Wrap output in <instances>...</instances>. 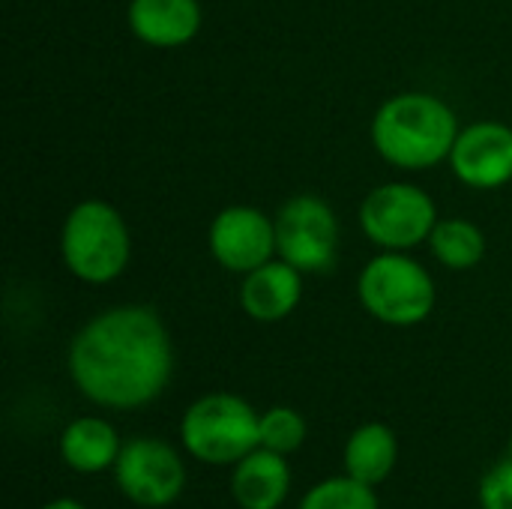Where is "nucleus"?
Here are the masks:
<instances>
[{
	"instance_id": "obj_1",
	"label": "nucleus",
	"mask_w": 512,
	"mask_h": 509,
	"mask_svg": "<svg viewBox=\"0 0 512 509\" xmlns=\"http://www.w3.org/2000/svg\"><path fill=\"white\" fill-rule=\"evenodd\" d=\"M171 339L153 309L120 306L93 318L69 348V375L96 405L132 411L171 381Z\"/></svg>"
},
{
	"instance_id": "obj_2",
	"label": "nucleus",
	"mask_w": 512,
	"mask_h": 509,
	"mask_svg": "<svg viewBox=\"0 0 512 509\" xmlns=\"http://www.w3.org/2000/svg\"><path fill=\"white\" fill-rule=\"evenodd\" d=\"M456 114L429 93H402L381 105L372 123L375 150L399 168H429L453 153Z\"/></svg>"
},
{
	"instance_id": "obj_3",
	"label": "nucleus",
	"mask_w": 512,
	"mask_h": 509,
	"mask_svg": "<svg viewBox=\"0 0 512 509\" xmlns=\"http://www.w3.org/2000/svg\"><path fill=\"white\" fill-rule=\"evenodd\" d=\"M183 447L207 465H237L261 447V414L231 393L201 396L180 423Z\"/></svg>"
},
{
	"instance_id": "obj_4",
	"label": "nucleus",
	"mask_w": 512,
	"mask_h": 509,
	"mask_svg": "<svg viewBox=\"0 0 512 509\" xmlns=\"http://www.w3.org/2000/svg\"><path fill=\"white\" fill-rule=\"evenodd\" d=\"M60 249L78 279L105 285L117 279L129 261V231L111 204L84 201L66 216Z\"/></svg>"
},
{
	"instance_id": "obj_5",
	"label": "nucleus",
	"mask_w": 512,
	"mask_h": 509,
	"mask_svg": "<svg viewBox=\"0 0 512 509\" xmlns=\"http://www.w3.org/2000/svg\"><path fill=\"white\" fill-rule=\"evenodd\" d=\"M360 300L384 324L411 327L432 315L435 282L432 276L405 255H378L360 276Z\"/></svg>"
},
{
	"instance_id": "obj_6",
	"label": "nucleus",
	"mask_w": 512,
	"mask_h": 509,
	"mask_svg": "<svg viewBox=\"0 0 512 509\" xmlns=\"http://www.w3.org/2000/svg\"><path fill=\"white\" fill-rule=\"evenodd\" d=\"M360 222L372 243L393 252L420 246L438 225L432 198L411 183H387L369 192L360 207Z\"/></svg>"
},
{
	"instance_id": "obj_7",
	"label": "nucleus",
	"mask_w": 512,
	"mask_h": 509,
	"mask_svg": "<svg viewBox=\"0 0 512 509\" xmlns=\"http://www.w3.org/2000/svg\"><path fill=\"white\" fill-rule=\"evenodd\" d=\"M120 492L138 507H168L186 489V465L177 450L159 438H132L114 462Z\"/></svg>"
},
{
	"instance_id": "obj_8",
	"label": "nucleus",
	"mask_w": 512,
	"mask_h": 509,
	"mask_svg": "<svg viewBox=\"0 0 512 509\" xmlns=\"http://www.w3.org/2000/svg\"><path fill=\"white\" fill-rule=\"evenodd\" d=\"M339 225L315 195L291 198L276 216V252L300 273H324L336 261Z\"/></svg>"
},
{
	"instance_id": "obj_9",
	"label": "nucleus",
	"mask_w": 512,
	"mask_h": 509,
	"mask_svg": "<svg viewBox=\"0 0 512 509\" xmlns=\"http://www.w3.org/2000/svg\"><path fill=\"white\" fill-rule=\"evenodd\" d=\"M210 252L231 273H252L276 252V225L255 207H228L210 228Z\"/></svg>"
},
{
	"instance_id": "obj_10",
	"label": "nucleus",
	"mask_w": 512,
	"mask_h": 509,
	"mask_svg": "<svg viewBox=\"0 0 512 509\" xmlns=\"http://www.w3.org/2000/svg\"><path fill=\"white\" fill-rule=\"evenodd\" d=\"M450 162L456 177L468 186H504L512 180V129L504 123H474L462 129Z\"/></svg>"
},
{
	"instance_id": "obj_11",
	"label": "nucleus",
	"mask_w": 512,
	"mask_h": 509,
	"mask_svg": "<svg viewBox=\"0 0 512 509\" xmlns=\"http://www.w3.org/2000/svg\"><path fill=\"white\" fill-rule=\"evenodd\" d=\"M288 492H291L288 456L258 447L234 465L231 495L240 509H279L285 504Z\"/></svg>"
},
{
	"instance_id": "obj_12",
	"label": "nucleus",
	"mask_w": 512,
	"mask_h": 509,
	"mask_svg": "<svg viewBox=\"0 0 512 509\" xmlns=\"http://www.w3.org/2000/svg\"><path fill=\"white\" fill-rule=\"evenodd\" d=\"M303 294L300 270L288 261H267L246 273V282L240 288V303L249 318L255 321H282L288 318Z\"/></svg>"
},
{
	"instance_id": "obj_13",
	"label": "nucleus",
	"mask_w": 512,
	"mask_h": 509,
	"mask_svg": "<svg viewBox=\"0 0 512 509\" xmlns=\"http://www.w3.org/2000/svg\"><path fill=\"white\" fill-rule=\"evenodd\" d=\"M129 27L147 45L174 48L198 33L201 9L198 0H132Z\"/></svg>"
},
{
	"instance_id": "obj_14",
	"label": "nucleus",
	"mask_w": 512,
	"mask_h": 509,
	"mask_svg": "<svg viewBox=\"0 0 512 509\" xmlns=\"http://www.w3.org/2000/svg\"><path fill=\"white\" fill-rule=\"evenodd\" d=\"M123 444L111 423L99 417H81L60 435V456L78 474H99L114 468Z\"/></svg>"
},
{
	"instance_id": "obj_15",
	"label": "nucleus",
	"mask_w": 512,
	"mask_h": 509,
	"mask_svg": "<svg viewBox=\"0 0 512 509\" xmlns=\"http://www.w3.org/2000/svg\"><path fill=\"white\" fill-rule=\"evenodd\" d=\"M399 459V441L384 423H366L357 432H351L345 444V474L366 483L381 486Z\"/></svg>"
},
{
	"instance_id": "obj_16",
	"label": "nucleus",
	"mask_w": 512,
	"mask_h": 509,
	"mask_svg": "<svg viewBox=\"0 0 512 509\" xmlns=\"http://www.w3.org/2000/svg\"><path fill=\"white\" fill-rule=\"evenodd\" d=\"M429 240H432L435 258L450 270H468V267L480 264V258L486 252L483 231L468 219H444V222H438Z\"/></svg>"
},
{
	"instance_id": "obj_17",
	"label": "nucleus",
	"mask_w": 512,
	"mask_h": 509,
	"mask_svg": "<svg viewBox=\"0 0 512 509\" xmlns=\"http://www.w3.org/2000/svg\"><path fill=\"white\" fill-rule=\"evenodd\" d=\"M300 509H381L375 486H366L354 477H330L309 489L300 501Z\"/></svg>"
},
{
	"instance_id": "obj_18",
	"label": "nucleus",
	"mask_w": 512,
	"mask_h": 509,
	"mask_svg": "<svg viewBox=\"0 0 512 509\" xmlns=\"http://www.w3.org/2000/svg\"><path fill=\"white\" fill-rule=\"evenodd\" d=\"M309 426L294 408H270L261 414V447L279 456H291L306 444Z\"/></svg>"
},
{
	"instance_id": "obj_19",
	"label": "nucleus",
	"mask_w": 512,
	"mask_h": 509,
	"mask_svg": "<svg viewBox=\"0 0 512 509\" xmlns=\"http://www.w3.org/2000/svg\"><path fill=\"white\" fill-rule=\"evenodd\" d=\"M480 507L483 509H512V456L498 462L480 483Z\"/></svg>"
},
{
	"instance_id": "obj_20",
	"label": "nucleus",
	"mask_w": 512,
	"mask_h": 509,
	"mask_svg": "<svg viewBox=\"0 0 512 509\" xmlns=\"http://www.w3.org/2000/svg\"><path fill=\"white\" fill-rule=\"evenodd\" d=\"M42 509H87L84 504L72 501V498H57V501H48Z\"/></svg>"
},
{
	"instance_id": "obj_21",
	"label": "nucleus",
	"mask_w": 512,
	"mask_h": 509,
	"mask_svg": "<svg viewBox=\"0 0 512 509\" xmlns=\"http://www.w3.org/2000/svg\"><path fill=\"white\" fill-rule=\"evenodd\" d=\"M510 456H512V435H510Z\"/></svg>"
}]
</instances>
